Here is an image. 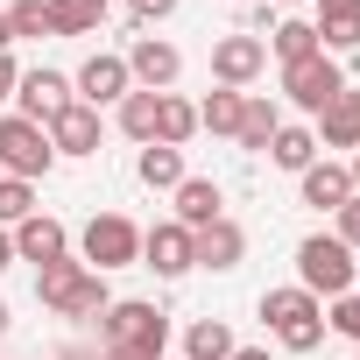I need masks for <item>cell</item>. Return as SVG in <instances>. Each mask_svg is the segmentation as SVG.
I'll return each mask as SVG.
<instances>
[{
  "label": "cell",
  "mask_w": 360,
  "mask_h": 360,
  "mask_svg": "<svg viewBox=\"0 0 360 360\" xmlns=\"http://www.w3.org/2000/svg\"><path fill=\"white\" fill-rule=\"evenodd\" d=\"M57 360H106V353H99V346H85V339H71V346H64Z\"/></svg>",
  "instance_id": "e575fe53"
},
{
  "label": "cell",
  "mask_w": 360,
  "mask_h": 360,
  "mask_svg": "<svg viewBox=\"0 0 360 360\" xmlns=\"http://www.w3.org/2000/svg\"><path fill=\"white\" fill-rule=\"evenodd\" d=\"M71 92H78V106H120L127 92H134V78H127V57H113V50H92L85 64H78V78H71Z\"/></svg>",
  "instance_id": "ba28073f"
},
{
  "label": "cell",
  "mask_w": 360,
  "mask_h": 360,
  "mask_svg": "<svg viewBox=\"0 0 360 360\" xmlns=\"http://www.w3.org/2000/svg\"><path fill=\"white\" fill-rule=\"evenodd\" d=\"M134 176H141L148 191H176L191 169H184V148H162V141H148V148L134 155Z\"/></svg>",
  "instance_id": "7402d4cb"
},
{
  "label": "cell",
  "mask_w": 360,
  "mask_h": 360,
  "mask_svg": "<svg viewBox=\"0 0 360 360\" xmlns=\"http://www.w3.org/2000/svg\"><path fill=\"white\" fill-rule=\"evenodd\" d=\"M332 219H339V226H332V233H339V240H346V248H353V255H360V191H353V198H346V205H339V212H332Z\"/></svg>",
  "instance_id": "1f68e13d"
},
{
  "label": "cell",
  "mask_w": 360,
  "mask_h": 360,
  "mask_svg": "<svg viewBox=\"0 0 360 360\" xmlns=\"http://www.w3.org/2000/svg\"><path fill=\"white\" fill-rule=\"evenodd\" d=\"M15 50V29H8V8H0V57H8Z\"/></svg>",
  "instance_id": "8d00e7d4"
},
{
  "label": "cell",
  "mask_w": 360,
  "mask_h": 360,
  "mask_svg": "<svg viewBox=\"0 0 360 360\" xmlns=\"http://www.w3.org/2000/svg\"><path fill=\"white\" fill-rule=\"evenodd\" d=\"M169 205H176L169 219H176V226H191V233L212 226V219H226V191L212 184V176H184V184L169 191Z\"/></svg>",
  "instance_id": "e0dca14e"
},
{
  "label": "cell",
  "mask_w": 360,
  "mask_h": 360,
  "mask_svg": "<svg viewBox=\"0 0 360 360\" xmlns=\"http://www.w3.org/2000/svg\"><path fill=\"white\" fill-rule=\"evenodd\" d=\"M106 360H162V353H106Z\"/></svg>",
  "instance_id": "ab89813d"
},
{
  "label": "cell",
  "mask_w": 360,
  "mask_h": 360,
  "mask_svg": "<svg viewBox=\"0 0 360 360\" xmlns=\"http://www.w3.org/2000/svg\"><path fill=\"white\" fill-rule=\"evenodd\" d=\"M339 92H346V64H339V57H325V50H318V57L283 64V99H290L297 113H311V120H318Z\"/></svg>",
  "instance_id": "52a82bcc"
},
{
  "label": "cell",
  "mask_w": 360,
  "mask_h": 360,
  "mask_svg": "<svg viewBox=\"0 0 360 360\" xmlns=\"http://www.w3.org/2000/svg\"><path fill=\"white\" fill-rule=\"evenodd\" d=\"M297 198H304L311 212H339V205L353 198V169H346V162H332V155H318V162L297 176Z\"/></svg>",
  "instance_id": "9a60e30c"
},
{
  "label": "cell",
  "mask_w": 360,
  "mask_h": 360,
  "mask_svg": "<svg viewBox=\"0 0 360 360\" xmlns=\"http://www.w3.org/2000/svg\"><path fill=\"white\" fill-rule=\"evenodd\" d=\"M71 255V226L64 219H50V212H29L22 226H15V262H36V269H50V262H64Z\"/></svg>",
  "instance_id": "5bb4252c"
},
{
  "label": "cell",
  "mask_w": 360,
  "mask_h": 360,
  "mask_svg": "<svg viewBox=\"0 0 360 360\" xmlns=\"http://www.w3.org/2000/svg\"><path fill=\"white\" fill-rule=\"evenodd\" d=\"M78 262L92 276H113V269H141V226L127 212H92L85 233H78Z\"/></svg>",
  "instance_id": "5b68a950"
},
{
  "label": "cell",
  "mask_w": 360,
  "mask_h": 360,
  "mask_svg": "<svg viewBox=\"0 0 360 360\" xmlns=\"http://www.w3.org/2000/svg\"><path fill=\"white\" fill-rule=\"evenodd\" d=\"M276 127H283V106H276L269 92H248V99H240V127H233V141H240L248 155H262V148L276 141Z\"/></svg>",
  "instance_id": "ffe728a7"
},
{
  "label": "cell",
  "mask_w": 360,
  "mask_h": 360,
  "mask_svg": "<svg viewBox=\"0 0 360 360\" xmlns=\"http://www.w3.org/2000/svg\"><path fill=\"white\" fill-rule=\"evenodd\" d=\"M113 0H50V29L57 36H99Z\"/></svg>",
  "instance_id": "484cf974"
},
{
  "label": "cell",
  "mask_w": 360,
  "mask_h": 360,
  "mask_svg": "<svg viewBox=\"0 0 360 360\" xmlns=\"http://www.w3.org/2000/svg\"><path fill=\"white\" fill-rule=\"evenodd\" d=\"M346 169H353V191H360V148H353V162H346Z\"/></svg>",
  "instance_id": "60d3db41"
},
{
  "label": "cell",
  "mask_w": 360,
  "mask_h": 360,
  "mask_svg": "<svg viewBox=\"0 0 360 360\" xmlns=\"http://www.w3.org/2000/svg\"><path fill=\"white\" fill-rule=\"evenodd\" d=\"M311 22H318V50L325 57H353L360 50V0H311Z\"/></svg>",
  "instance_id": "2e32d148"
},
{
  "label": "cell",
  "mask_w": 360,
  "mask_h": 360,
  "mask_svg": "<svg viewBox=\"0 0 360 360\" xmlns=\"http://www.w3.org/2000/svg\"><path fill=\"white\" fill-rule=\"evenodd\" d=\"M276 8H304V0H276Z\"/></svg>",
  "instance_id": "b9f144b4"
},
{
  "label": "cell",
  "mask_w": 360,
  "mask_h": 360,
  "mask_svg": "<svg viewBox=\"0 0 360 360\" xmlns=\"http://www.w3.org/2000/svg\"><path fill=\"white\" fill-rule=\"evenodd\" d=\"M297 290H311L318 304L360 290V262H353V248H346L339 233H304V240H297Z\"/></svg>",
  "instance_id": "277c9868"
},
{
  "label": "cell",
  "mask_w": 360,
  "mask_h": 360,
  "mask_svg": "<svg viewBox=\"0 0 360 360\" xmlns=\"http://www.w3.org/2000/svg\"><path fill=\"white\" fill-rule=\"evenodd\" d=\"M269 57H276V64L318 57V22H304V15H283V22H269Z\"/></svg>",
  "instance_id": "603a6c76"
},
{
  "label": "cell",
  "mask_w": 360,
  "mask_h": 360,
  "mask_svg": "<svg viewBox=\"0 0 360 360\" xmlns=\"http://www.w3.org/2000/svg\"><path fill=\"white\" fill-rule=\"evenodd\" d=\"M71 99H78V92H71V78H64V71H50V64L22 71V85H15V113H22V120H36V127H50Z\"/></svg>",
  "instance_id": "30bf717a"
},
{
  "label": "cell",
  "mask_w": 360,
  "mask_h": 360,
  "mask_svg": "<svg viewBox=\"0 0 360 360\" xmlns=\"http://www.w3.org/2000/svg\"><path fill=\"white\" fill-rule=\"evenodd\" d=\"M43 134H50V148H57V155H99V134H106V120H99L92 106H78V99H71V106H64V113H57Z\"/></svg>",
  "instance_id": "ac0fdd59"
},
{
  "label": "cell",
  "mask_w": 360,
  "mask_h": 360,
  "mask_svg": "<svg viewBox=\"0 0 360 360\" xmlns=\"http://www.w3.org/2000/svg\"><path fill=\"white\" fill-rule=\"evenodd\" d=\"M29 212H43V205H36V184H22V176H0V226L15 233Z\"/></svg>",
  "instance_id": "f546056e"
},
{
  "label": "cell",
  "mask_w": 360,
  "mask_h": 360,
  "mask_svg": "<svg viewBox=\"0 0 360 360\" xmlns=\"http://www.w3.org/2000/svg\"><path fill=\"white\" fill-rule=\"evenodd\" d=\"M36 304L57 311V318H106L113 290H106V276H92L78 255H64V262L36 269Z\"/></svg>",
  "instance_id": "6da1fadb"
},
{
  "label": "cell",
  "mask_w": 360,
  "mask_h": 360,
  "mask_svg": "<svg viewBox=\"0 0 360 360\" xmlns=\"http://www.w3.org/2000/svg\"><path fill=\"white\" fill-rule=\"evenodd\" d=\"M141 269H155L162 283L191 276V226H176V219H155V226H141Z\"/></svg>",
  "instance_id": "8fae6325"
},
{
  "label": "cell",
  "mask_w": 360,
  "mask_h": 360,
  "mask_svg": "<svg viewBox=\"0 0 360 360\" xmlns=\"http://www.w3.org/2000/svg\"><path fill=\"white\" fill-rule=\"evenodd\" d=\"M262 325H269V339L283 353H318L325 346V304L311 290H297V283L262 290Z\"/></svg>",
  "instance_id": "7a4b0ae2"
},
{
  "label": "cell",
  "mask_w": 360,
  "mask_h": 360,
  "mask_svg": "<svg viewBox=\"0 0 360 360\" xmlns=\"http://www.w3.org/2000/svg\"><path fill=\"white\" fill-rule=\"evenodd\" d=\"M240 99H248V92L212 85V92L198 99V134H226V141H233V127H240Z\"/></svg>",
  "instance_id": "4316f807"
},
{
  "label": "cell",
  "mask_w": 360,
  "mask_h": 360,
  "mask_svg": "<svg viewBox=\"0 0 360 360\" xmlns=\"http://www.w3.org/2000/svg\"><path fill=\"white\" fill-rule=\"evenodd\" d=\"M15 85H22V64H15V50H8V57H0V113L15 106Z\"/></svg>",
  "instance_id": "836d02e7"
},
{
  "label": "cell",
  "mask_w": 360,
  "mask_h": 360,
  "mask_svg": "<svg viewBox=\"0 0 360 360\" xmlns=\"http://www.w3.org/2000/svg\"><path fill=\"white\" fill-rule=\"evenodd\" d=\"M325 325H332L339 339H360V290H346V297H332V304H325Z\"/></svg>",
  "instance_id": "4dcf8cb0"
},
{
  "label": "cell",
  "mask_w": 360,
  "mask_h": 360,
  "mask_svg": "<svg viewBox=\"0 0 360 360\" xmlns=\"http://www.w3.org/2000/svg\"><path fill=\"white\" fill-rule=\"evenodd\" d=\"M155 106H162V92H141V85H134V92L113 106V127H120L134 148H148V141H155Z\"/></svg>",
  "instance_id": "cb8c5ba5"
},
{
  "label": "cell",
  "mask_w": 360,
  "mask_h": 360,
  "mask_svg": "<svg viewBox=\"0 0 360 360\" xmlns=\"http://www.w3.org/2000/svg\"><path fill=\"white\" fill-rule=\"evenodd\" d=\"M8 269H15V233L0 226V276H8Z\"/></svg>",
  "instance_id": "d590c367"
},
{
  "label": "cell",
  "mask_w": 360,
  "mask_h": 360,
  "mask_svg": "<svg viewBox=\"0 0 360 360\" xmlns=\"http://www.w3.org/2000/svg\"><path fill=\"white\" fill-rule=\"evenodd\" d=\"M240 262H248V233H240L233 219H212V226H198V233H191V269L233 276Z\"/></svg>",
  "instance_id": "4fadbf2b"
},
{
  "label": "cell",
  "mask_w": 360,
  "mask_h": 360,
  "mask_svg": "<svg viewBox=\"0 0 360 360\" xmlns=\"http://www.w3.org/2000/svg\"><path fill=\"white\" fill-rule=\"evenodd\" d=\"M127 78L141 92H169L176 78H184V50H176L169 36H134L127 43Z\"/></svg>",
  "instance_id": "9c48e42d"
},
{
  "label": "cell",
  "mask_w": 360,
  "mask_h": 360,
  "mask_svg": "<svg viewBox=\"0 0 360 360\" xmlns=\"http://www.w3.org/2000/svg\"><path fill=\"white\" fill-rule=\"evenodd\" d=\"M8 325H15V311H8V297H0V339H8Z\"/></svg>",
  "instance_id": "f35d334b"
},
{
  "label": "cell",
  "mask_w": 360,
  "mask_h": 360,
  "mask_svg": "<svg viewBox=\"0 0 360 360\" xmlns=\"http://www.w3.org/2000/svg\"><path fill=\"white\" fill-rule=\"evenodd\" d=\"M57 169V148L36 120L22 113H0V176H22V184H43V176Z\"/></svg>",
  "instance_id": "8992f818"
},
{
  "label": "cell",
  "mask_w": 360,
  "mask_h": 360,
  "mask_svg": "<svg viewBox=\"0 0 360 360\" xmlns=\"http://www.w3.org/2000/svg\"><path fill=\"white\" fill-rule=\"evenodd\" d=\"M191 134H198V106L176 99V92H162V106H155V141H162V148H184Z\"/></svg>",
  "instance_id": "83f0119b"
},
{
  "label": "cell",
  "mask_w": 360,
  "mask_h": 360,
  "mask_svg": "<svg viewBox=\"0 0 360 360\" xmlns=\"http://www.w3.org/2000/svg\"><path fill=\"white\" fill-rule=\"evenodd\" d=\"M176 8H184V0H127V15H134L141 29H155V22H169Z\"/></svg>",
  "instance_id": "d6a6232c"
},
{
  "label": "cell",
  "mask_w": 360,
  "mask_h": 360,
  "mask_svg": "<svg viewBox=\"0 0 360 360\" xmlns=\"http://www.w3.org/2000/svg\"><path fill=\"white\" fill-rule=\"evenodd\" d=\"M169 346V311L155 297H113L99 318V353H162Z\"/></svg>",
  "instance_id": "3957f363"
},
{
  "label": "cell",
  "mask_w": 360,
  "mask_h": 360,
  "mask_svg": "<svg viewBox=\"0 0 360 360\" xmlns=\"http://www.w3.org/2000/svg\"><path fill=\"white\" fill-rule=\"evenodd\" d=\"M8 29H15V43L57 36V29H50V0H15V8H8Z\"/></svg>",
  "instance_id": "f1b7e54d"
},
{
  "label": "cell",
  "mask_w": 360,
  "mask_h": 360,
  "mask_svg": "<svg viewBox=\"0 0 360 360\" xmlns=\"http://www.w3.org/2000/svg\"><path fill=\"white\" fill-rule=\"evenodd\" d=\"M262 155H269L276 169H290V176H304V169L318 162V134H311V127H297V120H283V127H276V141H269Z\"/></svg>",
  "instance_id": "44dd1931"
},
{
  "label": "cell",
  "mask_w": 360,
  "mask_h": 360,
  "mask_svg": "<svg viewBox=\"0 0 360 360\" xmlns=\"http://www.w3.org/2000/svg\"><path fill=\"white\" fill-rule=\"evenodd\" d=\"M311 134H318V155H325V148H360V92L346 85V92L318 113V127H311Z\"/></svg>",
  "instance_id": "d6986e66"
},
{
  "label": "cell",
  "mask_w": 360,
  "mask_h": 360,
  "mask_svg": "<svg viewBox=\"0 0 360 360\" xmlns=\"http://www.w3.org/2000/svg\"><path fill=\"white\" fill-rule=\"evenodd\" d=\"M262 71H269V43H262V36H219V43H212V78H219V85L248 92Z\"/></svg>",
  "instance_id": "7c38bea8"
},
{
  "label": "cell",
  "mask_w": 360,
  "mask_h": 360,
  "mask_svg": "<svg viewBox=\"0 0 360 360\" xmlns=\"http://www.w3.org/2000/svg\"><path fill=\"white\" fill-rule=\"evenodd\" d=\"M233 360H269V346H233Z\"/></svg>",
  "instance_id": "74e56055"
},
{
  "label": "cell",
  "mask_w": 360,
  "mask_h": 360,
  "mask_svg": "<svg viewBox=\"0 0 360 360\" xmlns=\"http://www.w3.org/2000/svg\"><path fill=\"white\" fill-rule=\"evenodd\" d=\"M233 325L226 318H191L184 325V360H233Z\"/></svg>",
  "instance_id": "d4e9b609"
}]
</instances>
